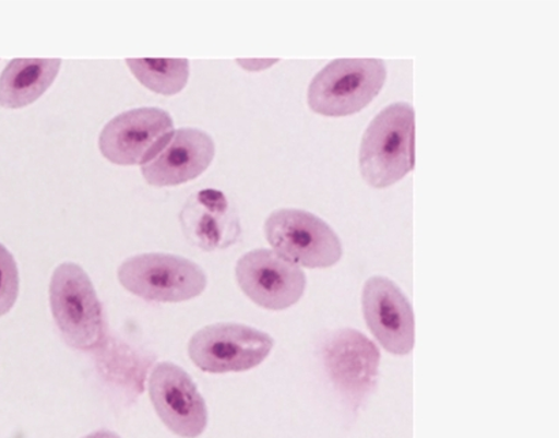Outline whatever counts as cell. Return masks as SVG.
Returning <instances> with one entry per match:
<instances>
[{"instance_id":"obj_1","label":"cell","mask_w":559,"mask_h":438,"mask_svg":"<svg viewBox=\"0 0 559 438\" xmlns=\"http://www.w3.org/2000/svg\"><path fill=\"white\" fill-rule=\"evenodd\" d=\"M415 166V111L408 103L382 109L366 129L359 150V169L367 184L385 189Z\"/></svg>"},{"instance_id":"obj_2","label":"cell","mask_w":559,"mask_h":438,"mask_svg":"<svg viewBox=\"0 0 559 438\" xmlns=\"http://www.w3.org/2000/svg\"><path fill=\"white\" fill-rule=\"evenodd\" d=\"M386 66L380 59H336L312 79L307 103L323 117L358 114L380 95Z\"/></svg>"},{"instance_id":"obj_3","label":"cell","mask_w":559,"mask_h":438,"mask_svg":"<svg viewBox=\"0 0 559 438\" xmlns=\"http://www.w3.org/2000/svg\"><path fill=\"white\" fill-rule=\"evenodd\" d=\"M49 303L55 322L64 342L79 350L98 346L104 338L103 306L91 277L74 262H64L53 271Z\"/></svg>"},{"instance_id":"obj_4","label":"cell","mask_w":559,"mask_h":438,"mask_svg":"<svg viewBox=\"0 0 559 438\" xmlns=\"http://www.w3.org/2000/svg\"><path fill=\"white\" fill-rule=\"evenodd\" d=\"M118 277L128 292L152 303H186L200 297L207 286L199 264L163 253L130 257L119 267Z\"/></svg>"},{"instance_id":"obj_5","label":"cell","mask_w":559,"mask_h":438,"mask_svg":"<svg viewBox=\"0 0 559 438\" xmlns=\"http://www.w3.org/2000/svg\"><path fill=\"white\" fill-rule=\"evenodd\" d=\"M267 242L277 254L310 270L336 265L342 240L322 218L301 210H278L265 222Z\"/></svg>"},{"instance_id":"obj_6","label":"cell","mask_w":559,"mask_h":438,"mask_svg":"<svg viewBox=\"0 0 559 438\" xmlns=\"http://www.w3.org/2000/svg\"><path fill=\"white\" fill-rule=\"evenodd\" d=\"M275 341L266 332L242 324L222 322L195 332L189 355L206 374H239L257 368L270 357Z\"/></svg>"},{"instance_id":"obj_7","label":"cell","mask_w":559,"mask_h":438,"mask_svg":"<svg viewBox=\"0 0 559 438\" xmlns=\"http://www.w3.org/2000/svg\"><path fill=\"white\" fill-rule=\"evenodd\" d=\"M173 133L174 120L164 109H130L109 120L98 147L107 161L118 166H144L163 150Z\"/></svg>"},{"instance_id":"obj_8","label":"cell","mask_w":559,"mask_h":438,"mask_svg":"<svg viewBox=\"0 0 559 438\" xmlns=\"http://www.w3.org/2000/svg\"><path fill=\"white\" fill-rule=\"evenodd\" d=\"M235 273L246 297L266 310L288 309L306 292L305 272L275 250L249 251L240 257Z\"/></svg>"},{"instance_id":"obj_9","label":"cell","mask_w":559,"mask_h":438,"mask_svg":"<svg viewBox=\"0 0 559 438\" xmlns=\"http://www.w3.org/2000/svg\"><path fill=\"white\" fill-rule=\"evenodd\" d=\"M150 396L158 417L173 434L197 438L207 426V409L194 381L180 366L157 364L150 377Z\"/></svg>"},{"instance_id":"obj_10","label":"cell","mask_w":559,"mask_h":438,"mask_svg":"<svg viewBox=\"0 0 559 438\" xmlns=\"http://www.w3.org/2000/svg\"><path fill=\"white\" fill-rule=\"evenodd\" d=\"M329 376L354 407H359L377 384L380 350L356 330L334 332L323 348Z\"/></svg>"},{"instance_id":"obj_11","label":"cell","mask_w":559,"mask_h":438,"mask_svg":"<svg viewBox=\"0 0 559 438\" xmlns=\"http://www.w3.org/2000/svg\"><path fill=\"white\" fill-rule=\"evenodd\" d=\"M361 308L372 335L388 353L407 355L415 346L413 306L391 279L374 276L366 282Z\"/></svg>"},{"instance_id":"obj_12","label":"cell","mask_w":559,"mask_h":438,"mask_svg":"<svg viewBox=\"0 0 559 438\" xmlns=\"http://www.w3.org/2000/svg\"><path fill=\"white\" fill-rule=\"evenodd\" d=\"M215 153V142L204 130L179 129L169 137L163 150L142 166V177L156 188L190 182L206 171Z\"/></svg>"},{"instance_id":"obj_13","label":"cell","mask_w":559,"mask_h":438,"mask_svg":"<svg viewBox=\"0 0 559 438\" xmlns=\"http://www.w3.org/2000/svg\"><path fill=\"white\" fill-rule=\"evenodd\" d=\"M185 233L201 248H227L240 233L238 217L226 196L216 190H204L191 197L182 213Z\"/></svg>"},{"instance_id":"obj_14","label":"cell","mask_w":559,"mask_h":438,"mask_svg":"<svg viewBox=\"0 0 559 438\" xmlns=\"http://www.w3.org/2000/svg\"><path fill=\"white\" fill-rule=\"evenodd\" d=\"M60 59H14L0 75V106L24 108L40 98L53 84Z\"/></svg>"},{"instance_id":"obj_15","label":"cell","mask_w":559,"mask_h":438,"mask_svg":"<svg viewBox=\"0 0 559 438\" xmlns=\"http://www.w3.org/2000/svg\"><path fill=\"white\" fill-rule=\"evenodd\" d=\"M135 79L152 92L164 96L178 95L189 81V60L186 59H129Z\"/></svg>"},{"instance_id":"obj_16","label":"cell","mask_w":559,"mask_h":438,"mask_svg":"<svg viewBox=\"0 0 559 438\" xmlns=\"http://www.w3.org/2000/svg\"><path fill=\"white\" fill-rule=\"evenodd\" d=\"M20 273L13 254L0 244V317L8 315L19 298Z\"/></svg>"},{"instance_id":"obj_17","label":"cell","mask_w":559,"mask_h":438,"mask_svg":"<svg viewBox=\"0 0 559 438\" xmlns=\"http://www.w3.org/2000/svg\"><path fill=\"white\" fill-rule=\"evenodd\" d=\"M84 438H120V437L117 434H114V431L98 430V431H95V434H92Z\"/></svg>"}]
</instances>
